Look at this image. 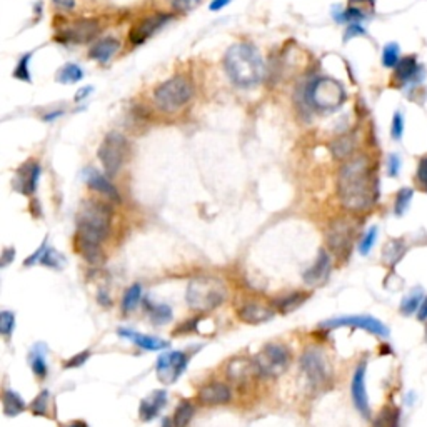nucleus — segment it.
<instances>
[{
  "instance_id": "nucleus-1",
  "label": "nucleus",
  "mask_w": 427,
  "mask_h": 427,
  "mask_svg": "<svg viewBox=\"0 0 427 427\" xmlns=\"http://www.w3.org/2000/svg\"><path fill=\"white\" fill-rule=\"evenodd\" d=\"M337 196L344 209L354 214L366 212L374 206L377 184L366 156L351 157L342 165L337 176Z\"/></svg>"
},
{
  "instance_id": "nucleus-2",
  "label": "nucleus",
  "mask_w": 427,
  "mask_h": 427,
  "mask_svg": "<svg viewBox=\"0 0 427 427\" xmlns=\"http://www.w3.org/2000/svg\"><path fill=\"white\" fill-rule=\"evenodd\" d=\"M224 67L231 81L239 87H252L262 81V57L251 44L232 45L224 57Z\"/></svg>"
},
{
  "instance_id": "nucleus-3",
  "label": "nucleus",
  "mask_w": 427,
  "mask_h": 427,
  "mask_svg": "<svg viewBox=\"0 0 427 427\" xmlns=\"http://www.w3.org/2000/svg\"><path fill=\"white\" fill-rule=\"evenodd\" d=\"M112 210L103 202L89 201L82 202L77 214V240L90 244H102L110 231Z\"/></svg>"
},
{
  "instance_id": "nucleus-4",
  "label": "nucleus",
  "mask_w": 427,
  "mask_h": 427,
  "mask_svg": "<svg viewBox=\"0 0 427 427\" xmlns=\"http://www.w3.org/2000/svg\"><path fill=\"white\" fill-rule=\"evenodd\" d=\"M227 297V289L224 282L212 276H199L187 285L185 299L189 308L196 312H210L224 304Z\"/></svg>"
},
{
  "instance_id": "nucleus-5",
  "label": "nucleus",
  "mask_w": 427,
  "mask_h": 427,
  "mask_svg": "<svg viewBox=\"0 0 427 427\" xmlns=\"http://www.w3.org/2000/svg\"><path fill=\"white\" fill-rule=\"evenodd\" d=\"M194 97V85L187 77L176 76L156 87L154 102L162 112L181 110Z\"/></svg>"
},
{
  "instance_id": "nucleus-6",
  "label": "nucleus",
  "mask_w": 427,
  "mask_h": 427,
  "mask_svg": "<svg viewBox=\"0 0 427 427\" xmlns=\"http://www.w3.org/2000/svg\"><path fill=\"white\" fill-rule=\"evenodd\" d=\"M128 142L127 139L119 132H110L102 140L99 147V160H101L103 171L109 177L117 176L120 169L124 167L128 159Z\"/></svg>"
},
{
  "instance_id": "nucleus-7",
  "label": "nucleus",
  "mask_w": 427,
  "mask_h": 427,
  "mask_svg": "<svg viewBox=\"0 0 427 427\" xmlns=\"http://www.w3.org/2000/svg\"><path fill=\"white\" fill-rule=\"evenodd\" d=\"M291 352L284 344H267L262 351H259L254 358V367L260 376L276 379L284 374L289 367Z\"/></svg>"
},
{
  "instance_id": "nucleus-8",
  "label": "nucleus",
  "mask_w": 427,
  "mask_h": 427,
  "mask_svg": "<svg viewBox=\"0 0 427 427\" xmlns=\"http://www.w3.org/2000/svg\"><path fill=\"white\" fill-rule=\"evenodd\" d=\"M309 102L316 109L334 110L346 101V90L334 78H316L308 89Z\"/></svg>"
},
{
  "instance_id": "nucleus-9",
  "label": "nucleus",
  "mask_w": 427,
  "mask_h": 427,
  "mask_svg": "<svg viewBox=\"0 0 427 427\" xmlns=\"http://www.w3.org/2000/svg\"><path fill=\"white\" fill-rule=\"evenodd\" d=\"M301 367L312 387H322L329 380V366L324 352L319 351L317 347H309L304 351L301 358Z\"/></svg>"
},
{
  "instance_id": "nucleus-10",
  "label": "nucleus",
  "mask_w": 427,
  "mask_h": 427,
  "mask_svg": "<svg viewBox=\"0 0 427 427\" xmlns=\"http://www.w3.org/2000/svg\"><path fill=\"white\" fill-rule=\"evenodd\" d=\"M322 329H339V327H352V329H362L377 335V337H389V329L384 322L372 316H344L324 321L321 324Z\"/></svg>"
},
{
  "instance_id": "nucleus-11",
  "label": "nucleus",
  "mask_w": 427,
  "mask_h": 427,
  "mask_svg": "<svg viewBox=\"0 0 427 427\" xmlns=\"http://www.w3.org/2000/svg\"><path fill=\"white\" fill-rule=\"evenodd\" d=\"M327 246L337 257H347L354 240V226L346 219H337L329 226L326 234Z\"/></svg>"
},
{
  "instance_id": "nucleus-12",
  "label": "nucleus",
  "mask_w": 427,
  "mask_h": 427,
  "mask_svg": "<svg viewBox=\"0 0 427 427\" xmlns=\"http://www.w3.org/2000/svg\"><path fill=\"white\" fill-rule=\"evenodd\" d=\"M185 369H187V358H185L184 352L181 351L164 352V354H160L159 358H157L156 372L160 383L164 384L176 383V380L184 374Z\"/></svg>"
},
{
  "instance_id": "nucleus-13",
  "label": "nucleus",
  "mask_w": 427,
  "mask_h": 427,
  "mask_svg": "<svg viewBox=\"0 0 427 427\" xmlns=\"http://www.w3.org/2000/svg\"><path fill=\"white\" fill-rule=\"evenodd\" d=\"M171 20V15L162 14V12H156V14L149 15V17L140 19L134 27L128 32V40L132 45H140L151 39L157 31H160L165 24Z\"/></svg>"
},
{
  "instance_id": "nucleus-14",
  "label": "nucleus",
  "mask_w": 427,
  "mask_h": 427,
  "mask_svg": "<svg viewBox=\"0 0 427 427\" xmlns=\"http://www.w3.org/2000/svg\"><path fill=\"white\" fill-rule=\"evenodd\" d=\"M366 372H367L366 362H360L359 366L355 367L351 383V396H352V402H354V408L358 409L360 416L364 419H371V405H369V397L366 389Z\"/></svg>"
},
{
  "instance_id": "nucleus-15",
  "label": "nucleus",
  "mask_w": 427,
  "mask_h": 427,
  "mask_svg": "<svg viewBox=\"0 0 427 427\" xmlns=\"http://www.w3.org/2000/svg\"><path fill=\"white\" fill-rule=\"evenodd\" d=\"M99 31H101V27H99L97 20L81 19V20H76V22H72L67 28H65L64 39H65V42L85 44V42H90V40H94L95 37H97Z\"/></svg>"
},
{
  "instance_id": "nucleus-16",
  "label": "nucleus",
  "mask_w": 427,
  "mask_h": 427,
  "mask_svg": "<svg viewBox=\"0 0 427 427\" xmlns=\"http://www.w3.org/2000/svg\"><path fill=\"white\" fill-rule=\"evenodd\" d=\"M330 269H333V259H330L329 252L324 251V249H321L316 257V260H314V264L304 272V281L308 282L309 285L324 284V282L327 281V277H329Z\"/></svg>"
},
{
  "instance_id": "nucleus-17",
  "label": "nucleus",
  "mask_w": 427,
  "mask_h": 427,
  "mask_svg": "<svg viewBox=\"0 0 427 427\" xmlns=\"http://www.w3.org/2000/svg\"><path fill=\"white\" fill-rule=\"evenodd\" d=\"M232 399V391L227 384L224 383H210L206 384L204 387L199 391V401L204 405H222L231 402Z\"/></svg>"
},
{
  "instance_id": "nucleus-18",
  "label": "nucleus",
  "mask_w": 427,
  "mask_h": 427,
  "mask_svg": "<svg viewBox=\"0 0 427 427\" xmlns=\"http://www.w3.org/2000/svg\"><path fill=\"white\" fill-rule=\"evenodd\" d=\"M85 182L90 189L95 190V192L102 194V196L109 199V201L120 202L119 190L115 189V185L109 181V176H103V174L97 172L95 169H87Z\"/></svg>"
},
{
  "instance_id": "nucleus-19",
  "label": "nucleus",
  "mask_w": 427,
  "mask_h": 427,
  "mask_svg": "<svg viewBox=\"0 0 427 427\" xmlns=\"http://www.w3.org/2000/svg\"><path fill=\"white\" fill-rule=\"evenodd\" d=\"M237 317L244 322V324L259 326L264 324V322L271 321L274 317V312L269 308H265V305L259 304V302H249V304L242 305V308L239 309Z\"/></svg>"
},
{
  "instance_id": "nucleus-20",
  "label": "nucleus",
  "mask_w": 427,
  "mask_h": 427,
  "mask_svg": "<svg viewBox=\"0 0 427 427\" xmlns=\"http://www.w3.org/2000/svg\"><path fill=\"white\" fill-rule=\"evenodd\" d=\"M167 404V392L165 391H154L149 394L146 399L140 401L139 405V417L140 421L149 422L152 419L157 417V414L160 412Z\"/></svg>"
},
{
  "instance_id": "nucleus-21",
  "label": "nucleus",
  "mask_w": 427,
  "mask_h": 427,
  "mask_svg": "<svg viewBox=\"0 0 427 427\" xmlns=\"http://www.w3.org/2000/svg\"><path fill=\"white\" fill-rule=\"evenodd\" d=\"M117 334L122 335V337L131 339L135 346H139L140 349H144V351H164L169 347L167 341H164V339H160V337H156V335L140 334L131 329H119Z\"/></svg>"
},
{
  "instance_id": "nucleus-22",
  "label": "nucleus",
  "mask_w": 427,
  "mask_h": 427,
  "mask_svg": "<svg viewBox=\"0 0 427 427\" xmlns=\"http://www.w3.org/2000/svg\"><path fill=\"white\" fill-rule=\"evenodd\" d=\"M40 177V165L35 162H28L22 165L17 172V189L26 196H31L37 190V182Z\"/></svg>"
},
{
  "instance_id": "nucleus-23",
  "label": "nucleus",
  "mask_w": 427,
  "mask_h": 427,
  "mask_svg": "<svg viewBox=\"0 0 427 427\" xmlns=\"http://www.w3.org/2000/svg\"><path fill=\"white\" fill-rule=\"evenodd\" d=\"M419 74V64L416 62V57H405L401 59L397 67L394 69L392 81L396 85H405L412 82Z\"/></svg>"
},
{
  "instance_id": "nucleus-24",
  "label": "nucleus",
  "mask_w": 427,
  "mask_h": 427,
  "mask_svg": "<svg viewBox=\"0 0 427 427\" xmlns=\"http://www.w3.org/2000/svg\"><path fill=\"white\" fill-rule=\"evenodd\" d=\"M120 49V42L114 37H107V39L97 40L90 49V59H95L99 62H107L115 56Z\"/></svg>"
},
{
  "instance_id": "nucleus-25",
  "label": "nucleus",
  "mask_w": 427,
  "mask_h": 427,
  "mask_svg": "<svg viewBox=\"0 0 427 427\" xmlns=\"http://www.w3.org/2000/svg\"><path fill=\"white\" fill-rule=\"evenodd\" d=\"M408 252V244L404 239H391L385 244L383 249V260L387 267H394L396 264L401 262L402 257Z\"/></svg>"
},
{
  "instance_id": "nucleus-26",
  "label": "nucleus",
  "mask_w": 427,
  "mask_h": 427,
  "mask_svg": "<svg viewBox=\"0 0 427 427\" xmlns=\"http://www.w3.org/2000/svg\"><path fill=\"white\" fill-rule=\"evenodd\" d=\"M2 405H3V414L9 417L19 416L20 412L26 410V402H24V399L17 392L10 391V389H6V391H3Z\"/></svg>"
},
{
  "instance_id": "nucleus-27",
  "label": "nucleus",
  "mask_w": 427,
  "mask_h": 427,
  "mask_svg": "<svg viewBox=\"0 0 427 427\" xmlns=\"http://www.w3.org/2000/svg\"><path fill=\"white\" fill-rule=\"evenodd\" d=\"M330 151H333V156L335 159H351V156L354 154L355 151V139L352 135L339 137V139H335L333 142Z\"/></svg>"
},
{
  "instance_id": "nucleus-28",
  "label": "nucleus",
  "mask_w": 427,
  "mask_h": 427,
  "mask_svg": "<svg viewBox=\"0 0 427 427\" xmlns=\"http://www.w3.org/2000/svg\"><path fill=\"white\" fill-rule=\"evenodd\" d=\"M77 246L78 252H81L82 257H84L90 265H101L103 262V252L101 244H90L77 240Z\"/></svg>"
},
{
  "instance_id": "nucleus-29",
  "label": "nucleus",
  "mask_w": 427,
  "mask_h": 427,
  "mask_svg": "<svg viewBox=\"0 0 427 427\" xmlns=\"http://www.w3.org/2000/svg\"><path fill=\"white\" fill-rule=\"evenodd\" d=\"M45 265V267H51V269H62L65 265V257L60 254L57 249L53 247H47V244H42V254H40V262Z\"/></svg>"
},
{
  "instance_id": "nucleus-30",
  "label": "nucleus",
  "mask_w": 427,
  "mask_h": 427,
  "mask_svg": "<svg viewBox=\"0 0 427 427\" xmlns=\"http://www.w3.org/2000/svg\"><path fill=\"white\" fill-rule=\"evenodd\" d=\"M194 412H196V409H194L192 402L190 401L179 402V405H177L176 412H174L172 417L174 427H187L189 422L192 421Z\"/></svg>"
},
{
  "instance_id": "nucleus-31",
  "label": "nucleus",
  "mask_w": 427,
  "mask_h": 427,
  "mask_svg": "<svg viewBox=\"0 0 427 427\" xmlns=\"http://www.w3.org/2000/svg\"><path fill=\"white\" fill-rule=\"evenodd\" d=\"M146 308L149 309V316H151V321L154 322L156 326L167 324V322L172 319V310H171V308H169V305L151 304V302L146 301Z\"/></svg>"
},
{
  "instance_id": "nucleus-32",
  "label": "nucleus",
  "mask_w": 427,
  "mask_h": 427,
  "mask_svg": "<svg viewBox=\"0 0 427 427\" xmlns=\"http://www.w3.org/2000/svg\"><path fill=\"white\" fill-rule=\"evenodd\" d=\"M140 297H142V287H140V284H132L131 287L124 292V297H122L124 314L132 312V310L139 305Z\"/></svg>"
},
{
  "instance_id": "nucleus-33",
  "label": "nucleus",
  "mask_w": 427,
  "mask_h": 427,
  "mask_svg": "<svg viewBox=\"0 0 427 427\" xmlns=\"http://www.w3.org/2000/svg\"><path fill=\"white\" fill-rule=\"evenodd\" d=\"M308 294L305 292H294L289 294L287 297H284V299L279 301V310L282 314H289L292 312V310L299 309L302 304H304L305 301H308Z\"/></svg>"
},
{
  "instance_id": "nucleus-34",
  "label": "nucleus",
  "mask_w": 427,
  "mask_h": 427,
  "mask_svg": "<svg viewBox=\"0 0 427 427\" xmlns=\"http://www.w3.org/2000/svg\"><path fill=\"white\" fill-rule=\"evenodd\" d=\"M412 197H414V190L410 187H402L399 192L396 194V201H394V214H396L397 217H401V215L408 212L410 202H412Z\"/></svg>"
},
{
  "instance_id": "nucleus-35",
  "label": "nucleus",
  "mask_w": 427,
  "mask_h": 427,
  "mask_svg": "<svg viewBox=\"0 0 427 427\" xmlns=\"http://www.w3.org/2000/svg\"><path fill=\"white\" fill-rule=\"evenodd\" d=\"M82 77H84V72L76 64H65L57 74V81L62 84H76Z\"/></svg>"
},
{
  "instance_id": "nucleus-36",
  "label": "nucleus",
  "mask_w": 427,
  "mask_h": 427,
  "mask_svg": "<svg viewBox=\"0 0 427 427\" xmlns=\"http://www.w3.org/2000/svg\"><path fill=\"white\" fill-rule=\"evenodd\" d=\"M422 301H424V294H422V291H414L412 294H409V296H405L404 299H402L399 308L402 316H410V314L417 312L419 305H421Z\"/></svg>"
},
{
  "instance_id": "nucleus-37",
  "label": "nucleus",
  "mask_w": 427,
  "mask_h": 427,
  "mask_svg": "<svg viewBox=\"0 0 427 427\" xmlns=\"http://www.w3.org/2000/svg\"><path fill=\"white\" fill-rule=\"evenodd\" d=\"M401 62V49L397 44H387L383 51V64L387 69H396Z\"/></svg>"
},
{
  "instance_id": "nucleus-38",
  "label": "nucleus",
  "mask_w": 427,
  "mask_h": 427,
  "mask_svg": "<svg viewBox=\"0 0 427 427\" xmlns=\"http://www.w3.org/2000/svg\"><path fill=\"white\" fill-rule=\"evenodd\" d=\"M401 414L397 409H384L374 421V427H399Z\"/></svg>"
},
{
  "instance_id": "nucleus-39",
  "label": "nucleus",
  "mask_w": 427,
  "mask_h": 427,
  "mask_svg": "<svg viewBox=\"0 0 427 427\" xmlns=\"http://www.w3.org/2000/svg\"><path fill=\"white\" fill-rule=\"evenodd\" d=\"M31 366L32 371L37 377H45L47 374V360H45V354L40 351V346H37L31 354Z\"/></svg>"
},
{
  "instance_id": "nucleus-40",
  "label": "nucleus",
  "mask_w": 427,
  "mask_h": 427,
  "mask_svg": "<svg viewBox=\"0 0 427 427\" xmlns=\"http://www.w3.org/2000/svg\"><path fill=\"white\" fill-rule=\"evenodd\" d=\"M377 232H379V229H377L376 226H372L371 229H369L366 234L362 235V239H360V242H359V254L360 256H369V252L372 251V247H374V244L377 240Z\"/></svg>"
},
{
  "instance_id": "nucleus-41",
  "label": "nucleus",
  "mask_w": 427,
  "mask_h": 427,
  "mask_svg": "<svg viewBox=\"0 0 427 427\" xmlns=\"http://www.w3.org/2000/svg\"><path fill=\"white\" fill-rule=\"evenodd\" d=\"M49 401H51V394H49V391L40 392L31 404L32 414H35V416H45L49 410Z\"/></svg>"
},
{
  "instance_id": "nucleus-42",
  "label": "nucleus",
  "mask_w": 427,
  "mask_h": 427,
  "mask_svg": "<svg viewBox=\"0 0 427 427\" xmlns=\"http://www.w3.org/2000/svg\"><path fill=\"white\" fill-rule=\"evenodd\" d=\"M15 329V314L10 310H2L0 312V334L3 337H9Z\"/></svg>"
},
{
  "instance_id": "nucleus-43",
  "label": "nucleus",
  "mask_w": 427,
  "mask_h": 427,
  "mask_svg": "<svg viewBox=\"0 0 427 427\" xmlns=\"http://www.w3.org/2000/svg\"><path fill=\"white\" fill-rule=\"evenodd\" d=\"M416 184L422 192L427 194V156L419 159L417 171H416Z\"/></svg>"
},
{
  "instance_id": "nucleus-44",
  "label": "nucleus",
  "mask_w": 427,
  "mask_h": 427,
  "mask_svg": "<svg viewBox=\"0 0 427 427\" xmlns=\"http://www.w3.org/2000/svg\"><path fill=\"white\" fill-rule=\"evenodd\" d=\"M402 134H404V117H402L401 112H396L392 117V126H391V135L394 140H401Z\"/></svg>"
},
{
  "instance_id": "nucleus-45",
  "label": "nucleus",
  "mask_w": 427,
  "mask_h": 427,
  "mask_svg": "<svg viewBox=\"0 0 427 427\" xmlns=\"http://www.w3.org/2000/svg\"><path fill=\"white\" fill-rule=\"evenodd\" d=\"M28 60H31V56H26L22 57L19 62L17 69H15L14 76L19 78V81H24V82H31V74H28Z\"/></svg>"
},
{
  "instance_id": "nucleus-46",
  "label": "nucleus",
  "mask_w": 427,
  "mask_h": 427,
  "mask_svg": "<svg viewBox=\"0 0 427 427\" xmlns=\"http://www.w3.org/2000/svg\"><path fill=\"white\" fill-rule=\"evenodd\" d=\"M89 355H90V352H89V351L78 352V354L74 355V358H70L69 360H65V362H64V367H65V369H74V367L84 366L85 360L89 359Z\"/></svg>"
},
{
  "instance_id": "nucleus-47",
  "label": "nucleus",
  "mask_w": 427,
  "mask_h": 427,
  "mask_svg": "<svg viewBox=\"0 0 427 427\" xmlns=\"http://www.w3.org/2000/svg\"><path fill=\"white\" fill-rule=\"evenodd\" d=\"M399 171H401V159L399 156L396 154H391L387 159V174L389 177H397L399 176Z\"/></svg>"
},
{
  "instance_id": "nucleus-48",
  "label": "nucleus",
  "mask_w": 427,
  "mask_h": 427,
  "mask_svg": "<svg viewBox=\"0 0 427 427\" xmlns=\"http://www.w3.org/2000/svg\"><path fill=\"white\" fill-rule=\"evenodd\" d=\"M199 2H201V0H174L172 6L177 12H187L192 10Z\"/></svg>"
},
{
  "instance_id": "nucleus-49",
  "label": "nucleus",
  "mask_w": 427,
  "mask_h": 427,
  "mask_svg": "<svg viewBox=\"0 0 427 427\" xmlns=\"http://www.w3.org/2000/svg\"><path fill=\"white\" fill-rule=\"evenodd\" d=\"M14 257H15V249L14 247H6L2 251V262H0V265H2V267H7V265H9L12 260H14Z\"/></svg>"
},
{
  "instance_id": "nucleus-50",
  "label": "nucleus",
  "mask_w": 427,
  "mask_h": 427,
  "mask_svg": "<svg viewBox=\"0 0 427 427\" xmlns=\"http://www.w3.org/2000/svg\"><path fill=\"white\" fill-rule=\"evenodd\" d=\"M364 34V28L359 26L358 22H352L349 27H347V32H346V40H349L351 37L354 35H362Z\"/></svg>"
},
{
  "instance_id": "nucleus-51",
  "label": "nucleus",
  "mask_w": 427,
  "mask_h": 427,
  "mask_svg": "<svg viewBox=\"0 0 427 427\" xmlns=\"http://www.w3.org/2000/svg\"><path fill=\"white\" fill-rule=\"evenodd\" d=\"M416 317H417V321H421V322L427 321V296L424 297V301L421 302V305H419Z\"/></svg>"
},
{
  "instance_id": "nucleus-52",
  "label": "nucleus",
  "mask_w": 427,
  "mask_h": 427,
  "mask_svg": "<svg viewBox=\"0 0 427 427\" xmlns=\"http://www.w3.org/2000/svg\"><path fill=\"white\" fill-rule=\"evenodd\" d=\"M229 2H231V0H214V2L209 6V9H210V10H221V9H224V7H226Z\"/></svg>"
},
{
  "instance_id": "nucleus-53",
  "label": "nucleus",
  "mask_w": 427,
  "mask_h": 427,
  "mask_svg": "<svg viewBox=\"0 0 427 427\" xmlns=\"http://www.w3.org/2000/svg\"><path fill=\"white\" fill-rule=\"evenodd\" d=\"M53 2L62 9H74V6H76V0H53Z\"/></svg>"
},
{
  "instance_id": "nucleus-54",
  "label": "nucleus",
  "mask_w": 427,
  "mask_h": 427,
  "mask_svg": "<svg viewBox=\"0 0 427 427\" xmlns=\"http://www.w3.org/2000/svg\"><path fill=\"white\" fill-rule=\"evenodd\" d=\"M89 92H92V87H85V89L78 90L77 95H76V101H82V99H85L87 95H89Z\"/></svg>"
},
{
  "instance_id": "nucleus-55",
  "label": "nucleus",
  "mask_w": 427,
  "mask_h": 427,
  "mask_svg": "<svg viewBox=\"0 0 427 427\" xmlns=\"http://www.w3.org/2000/svg\"><path fill=\"white\" fill-rule=\"evenodd\" d=\"M352 3H364V2H367V3H374L376 0H351Z\"/></svg>"
},
{
  "instance_id": "nucleus-56",
  "label": "nucleus",
  "mask_w": 427,
  "mask_h": 427,
  "mask_svg": "<svg viewBox=\"0 0 427 427\" xmlns=\"http://www.w3.org/2000/svg\"><path fill=\"white\" fill-rule=\"evenodd\" d=\"M162 427H174V424H172V421H171V419H164Z\"/></svg>"
},
{
  "instance_id": "nucleus-57",
  "label": "nucleus",
  "mask_w": 427,
  "mask_h": 427,
  "mask_svg": "<svg viewBox=\"0 0 427 427\" xmlns=\"http://www.w3.org/2000/svg\"><path fill=\"white\" fill-rule=\"evenodd\" d=\"M67 427H87V426L84 424V422H74V424H70Z\"/></svg>"
}]
</instances>
